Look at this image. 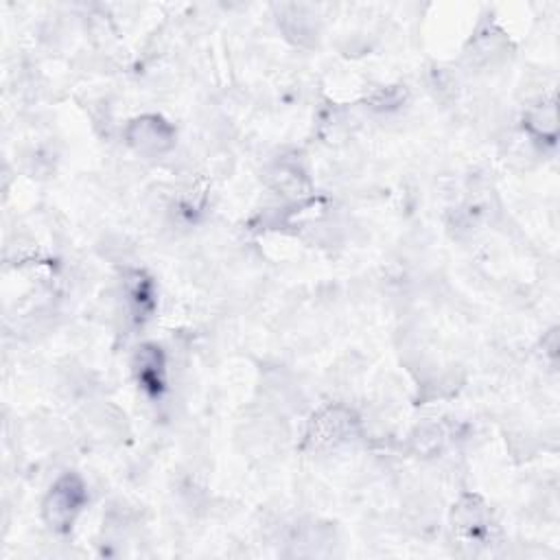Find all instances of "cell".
<instances>
[{"label": "cell", "instance_id": "cell-6", "mask_svg": "<svg viewBox=\"0 0 560 560\" xmlns=\"http://www.w3.org/2000/svg\"><path fill=\"white\" fill-rule=\"evenodd\" d=\"M525 125L536 136L553 138L556 136V103L540 101L538 105H532L525 114Z\"/></svg>", "mask_w": 560, "mask_h": 560}, {"label": "cell", "instance_id": "cell-4", "mask_svg": "<svg viewBox=\"0 0 560 560\" xmlns=\"http://www.w3.org/2000/svg\"><path fill=\"white\" fill-rule=\"evenodd\" d=\"M127 142L142 155H162L173 147L175 131L160 116H140L127 127Z\"/></svg>", "mask_w": 560, "mask_h": 560}, {"label": "cell", "instance_id": "cell-3", "mask_svg": "<svg viewBox=\"0 0 560 560\" xmlns=\"http://www.w3.org/2000/svg\"><path fill=\"white\" fill-rule=\"evenodd\" d=\"M357 429L359 420L348 407L330 405L313 416V420L308 422L306 444L313 448H335L352 440Z\"/></svg>", "mask_w": 560, "mask_h": 560}, {"label": "cell", "instance_id": "cell-2", "mask_svg": "<svg viewBox=\"0 0 560 560\" xmlns=\"http://www.w3.org/2000/svg\"><path fill=\"white\" fill-rule=\"evenodd\" d=\"M451 527L459 542L483 545L494 532L492 512L479 494H462L451 510Z\"/></svg>", "mask_w": 560, "mask_h": 560}, {"label": "cell", "instance_id": "cell-5", "mask_svg": "<svg viewBox=\"0 0 560 560\" xmlns=\"http://www.w3.org/2000/svg\"><path fill=\"white\" fill-rule=\"evenodd\" d=\"M136 374L138 381L144 389L149 392H160L162 387V374H164V361H162V352L155 346H144L138 354H136Z\"/></svg>", "mask_w": 560, "mask_h": 560}, {"label": "cell", "instance_id": "cell-1", "mask_svg": "<svg viewBox=\"0 0 560 560\" xmlns=\"http://www.w3.org/2000/svg\"><path fill=\"white\" fill-rule=\"evenodd\" d=\"M88 501V488L74 472L61 475L46 492L42 514L50 529L66 534Z\"/></svg>", "mask_w": 560, "mask_h": 560}]
</instances>
